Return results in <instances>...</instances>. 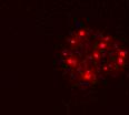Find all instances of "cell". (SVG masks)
Here are the masks:
<instances>
[{
	"instance_id": "cell-1",
	"label": "cell",
	"mask_w": 129,
	"mask_h": 115,
	"mask_svg": "<svg viewBox=\"0 0 129 115\" xmlns=\"http://www.w3.org/2000/svg\"><path fill=\"white\" fill-rule=\"evenodd\" d=\"M81 57L77 59L85 80L105 79L123 66L126 52L114 38L98 31L84 30L78 37Z\"/></svg>"
}]
</instances>
